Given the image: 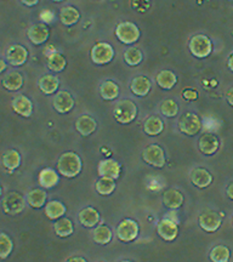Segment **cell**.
I'll list each match as a JSON object with an SVG mask.
<instances>
[{"instance_id":"cell-50","label":"cell","mask_w":233,"mask_h":262,"mask_svg":"<svg viewBox=\"0 0 233 262\" xmlns=\"http://www.w3.org/2000/svg\"><path fill=\"white\" fill-rule=\"evenodd\" d=\"M232 2H233V0H232Z\"/></svg>"},{"instance_id":"cell-20","label":"cell","mask_w":233,"mask_h":262,"mask_svg":"<svg viewBox=\"0 0 233 262\" xmlns=\"http://www.w3.org/2000/svg\"><path fill=\"white\" fill-rule=\"evenodd\" d=\"M78 219H79V222L84 227L93 228L100 222V212L95 208L88 206V208H84L83 210H80L79 214H78Z\"/></svg>"},{"instance_id":"cell-6","label":"cell","mask_w":233,"mask_h":262,"mask_svg":"<svg viewBox=\"0 0 233 262\" xmlns=\"http://www.w3.org/2000/svg\"><path fill=\"white\" fill-rule=\"evenodd\" d=\"M3 210L8 215H17L21 211H24L26 202L25 198L17 192H9L2 202Z\"/></svg>"},{"instance_id":"cell-10","label":"cell","mask_w":233,"mask_h":262,"mask_svg":"<svg viewBox=\"0 0 233 262\" xmlns=\"http://www.w3.org/2000/svg\"><path fill=\"white\" fill-rule=\"evenodd\" d=\"M157 232H158L159 237L166 242L175 241L177 235H179V227H177V222L170 219H163L162 221L158 222L157 226Z\"/></svg>"},{"instance_id":"cell-29","label":"cell","mask_w":233,"mask_h":262,"mask_svg":"<svg viewBox=\"0 0 233 262\" xmlns=\"http://www.w3.org/2000/svg\"><path fill=\"white\" fill-rule=\"evenodd\" d=\"M80 14L74 6H65L60 11V19L65 26H73L79 21Z\"/></svg>"},{"instance_id":"cell-22","label":"cell","mask_w":233,"mask_h":262,"mask_svg":"<svg viewBox=\"0 0 233 262\" xmlns=\"http://www.w3.org/2000/svg\"><path fill=\"white\" fill-rule=\"evenodd\" d=\"M75 127H77L78 133H79L81 136H90L91 134H94L95 130H96L97 123L91 116L84 114V116H81L77 119V122H75Z\"/></svg>"},{"instance_id":"cell-43","label":"cell","mask_w":233,"mask_h":262,"mask_svg":"<svg viewBox=\"0 0 233 262\" xmlns=\"http://www.w3.org/2000/svg\"><path fill=\"white\" fill-rule=\"evenodd\" d=\"M226 100H227V102L233 107V86L231 89H228L227 93H226Z\"/></svg>"},{"instance_id":"cell-38","label":"cell","mask_w":233,"mask_h":262,"mask_svg":"<svg viewBox=\"0 0 233 262\" xmlns=\"http://www.w3.org/2000/svg\"><path fill=\"white\" fill-rule=\"evenodd\" d=\"M143 60V55L141 52L140 49L136 48H129L126 49V51L124 52V61L131 67H135L139 66Z\"/></svg>"},{"instance_id":"cell-27","label":"cell","mask_w":233,"mask_h":262,"mask_svg":"<svg viewBox=\"0 0 233 262\" xmlns=\"http://www.w3.org/2000/svg\"><path fill=\"white\" fill-rule=\"evenodd\" d=\"M47 198L48 194L44 189L34 188L26 196V201H27L29 206H32V208L40 209L44 205H47Z\"/></svg>"},{"instance_id":"cell-31","label":"cell","mask_w":233,"mask_h":262,"mask_svg":"<svg viewBox=\"0 0 233 262\" xmlns=\"http://www.w3.org/2000/svg\"><path fill=\"white\" fill-rule=\"evenodd\" d=\"M116 180L112 178H106V176H101L100 180H97L96 185H95V188H96V192L100 195H110L112 194L116 189Z\"/></svg>"},{"instance_id":"cell-44","label":"cell","mask_w":233,"mask_h":262,"mask_svg":"<svg viewBox=\"0 0 233 262\" xmlns=\"http://www.w3.org/2000/svg\"><path fill=\"white\" fill-rule=\"evenodd\" d=\"M21 2H22V4H25L27 6H34L38 4L39 0H21Z\"/></svg>"},{"instance_id":"cell-11","label":"cell","mask_w":233,"mask_h":262,"mask_svg":"<svg viewBox=\"0 0 233 262\" xmlns=\"http://www.w3.org/2000/svg\"><path fill=\"white\" fill-rule=\"evenodd\" d=\"M28 58V50L22 45L15 44L11 45L6 51V61L9 64L15 66V67H19V66L25 64Z\"/></svg>"},{"instance_id":"cell-48","label":"cell","mask_w":233,"mask_h":262,"mask_svg":"<svg viewBox=\"0 0 233 262\" xmlns=\"http://www.w3.org/2000/svg\"><path fill=\"white\" fill-rule=\"evenodd\" d=\"M0 64H2V67H0V72H2V73H3V72H4V71L6 70V64H5V61H4V60H2V61H0Z\"/></svg>"},{"instance_id":"cell-8","label":"cell","mask_w":233,"mask_h":262,"mask_svg":"<svg viewBox=\"0 0 233 262\" xmlns=\"http://www.w3.org/2000/svg\"><path fill=\"white\" fill-rule=\"evenodd\" d=\"M179 129L187 136H195L202 129V120L196 113L187 112L179 120Z\"/></svg>"},{"instance_id":"cell-41","label":"cell","mask_w":233,"mask_h":262,"mask_svg":"<svg viewBox=\"0 0 233 262\" xmlns=\"http://www.w3.org/2000/svg\"><path fill=\"white\" fill-rule=\"evenodd\" d=\"M182 96L185 100L187 101H196L197 98H198V93H197L196 90H192V89H187L182 93Z\"/></svg>"},{"instance_id":"cell-45","label":"cell","mask_w":233,"mask_h":262,"mask_svg":"<svg viewBox=\"0 0 233 262\" xmlns=\"http://www.w3.org/2000/svg\"><path fill=\"white\" fill-rule=\"evenodd\" d=\"M226 193H227L228 198L232 199V201H233V182L229 183V185L227 186V189H226Z\"/></svg>"},{"instance_id":"cell-7","label":"cell","mask_w":233,"mask_h":262,"mask_svg":"<svg viewBox=\"0 0 233 262\" xmlns=\"http://www.w3.org/2000/svg\"><path fill=\"white\" fill-rule=\"evenodd\" d=\"M139 232L140 228L137 222L133 219H125L118 225L117 237L124 243H130V242H134L137 238Z\"/></svg>"},{"instance_id":"cell-24","label":"cell","mask_w":233,"mask_h":262,"mask_svg":"<svg viewBox=\"0 0 233 262\" xmlns=\"http://www.w3.org/2000/svg\"><path fill=\"white\" fill-rule=\"evenodd\" d=\"M60 80L55 75L45 74L39 79V89L45 95H54L58 90Z\"/></svg>"},{"instance_id":"cell-46","label":"cell","mask_w":233,"mask_h":262,"mask_svg":"<svg viewBox=\"0 0 233 262\" xmlns=\"http://www.w3.org/2000/svg\"><path fill=\"white\" fill-rule=\"evenodd\" d=\"M227 67H228L229 71L233 72V54L229 55L228 61H227Z\"/></svg>"},{"instance_id":"cell-13","label":"cell","mask_w":233,"mask_h":262,"mask_svg":"<svg viewBox=\"0 0 233 262\" xmlns=\"http://www.w3.org/2000/svg\"><path fill=\"white\" fill-rule=\"evenodd\" d=\"M98 175L112 178L114 180L119 179L121 172L120 164L114 159H103L98 163Z\"/></svg>"},{"instance_id":"cell-49","label":"cell","mask_w":233,"mask_h":262,"mask_svg":"<svg viewBox=\"0 0 233 262\" xmlns=\"http://www.w3.org/2000/svg\"><path fill=\"white\" fill-rule=\"evenodd\" d=\"M52 2H55V3H61V2H63V0H52Z\"/></svg>"},{"instance_id":"cell-16","label":"cell","mask_w":233,"mask_h":262,"mask_svg":"<svg viewBox=\"0 0 233 262\" xmlns=\"http://www.w3.org/2000/svg\"><path fill=\"white\" fill-rule=\"evenodd\" d=\"M198 147L204 156H213L218 152L220 147L219 139L214 134H204L198 141Z\"/></svg>"},{"instance_id":"cell-23","label":"cell","mask_w":233,"mask_h":262,"mask_svg":"<svg viewBox=\"0 0 233 262\" xmlns=\"http://www.w3.org/2000/svg\"><path fill=\"white\" fill-rule=\"evenodd\" d=\"M163 203L164 205L172 210H176V209L181 208L183 204V195L182 193L177 189H168L165 191L163 195Z\"/></svg>"},{"instance_id":"cell-15","label":"cell","mask_w":233,"mask_h":262,"mask_svg":"<svg viewBox=\"0 0 233 262\" xmlns=\"http://www.w3.org/2000/svg\"><path fill=\"white\" fill-rule=\"evenodd\" d=\"M27 35L29 40H31L33 44L41 45L48 40L49 37H50V31H49V27L45 24H38L32 26V27L28 29Z\"/></svg>"},{"instance_id":"cell-14","label":"cell","mask_w":233,"mask_h":262,"mask_svg":"<svg viewBox=\"0 0 233 262\" xmlns=\"http://www.w3.org/2000/svg\"><path fill=\"white\" fill-rule=\"evenodd\" d=\"M74 98L68 91H58L54 97V108L58 113H68L73 110Z\"/></svg>"},{"instance_id":"cell-36","label":"cell","mask_w":233,"mask_h":262,"mask_svg":"<svg viewBox=\"0 0 233 262\" xmlns=\"http://www.w3.org/2000/svg\"><path fill=\"white\" fill-rule=\"evenodd\" d=\"M67 66V61L63 55L58 54V52H52L48 56V67L49 70L55 72V73H58V72H62Z\"/></svg>"},{"instance_id":"cell-21","label":"cell","mask_w":233,"mask_h":262,"mask_svg":"<svg viewBox=\"0 0 233 262\" xmlns=\"http://www.w3.org/2000/svg\"><path fill=\"white\" fill-rule=\"evenodd\" d=\"M191 181L196 187L198 188H206L211 185L213 176L206 169L196 168L191 172Z\"/></svg>"},{"instance_id":"cell-4","label":"cell","mask_w":233,"mask_h":262,"mask_svg":"<svg viewBox=\"0 0 233 262\" xmlns=\"http://www.w3.org/2000/svg\"><path fill=\"white\" fill-rule=\"evenodd\" d=\"M188 49L191 54L197 58H205L211 54V40L204 34H198L191 38L188 42Z\"/></svg>"},{"instance_id":"cell-33","label":"cell","mask_w":233,"mask_h":262,"mask_svg":"<svg viewBox=\"0 0 233 262\" xmlns=\"http://www.w3.org/2000/svg\"><path fill=\"white\" fill-rule=\"evenodd\" d=\"M3 165L5 166L9 171L17 169L21 165V155L16 149L6 150L3 156Z\"/></svg>"},{"instance_id":"cell-17","label":"cell","mask_w":233,"mask_h":262,"mask_svg":"<svg viewBox=\"0 0 233 262\" xmlns=\"http://www.w3.org/2000/svg\"><path fill=\"white\" fill-rule=\"evenodd\" d=\"M58 173L60 172L51 168H45L40 170L38 176L39 185H40L43 188L47 189L54 188L55 186L58 185V182H60V175H58Z\"/></svg>"},{"instance_id":"cell-40","label":"cell","mask_w":233,"mask_h":262,"mask_svg":"<svg viewBox=\"0 0 233 262\" xmlns=\"http://www.w3.org/2000/svg\"><path fill=\"white\" fill-rule=\"evenodd\" d=\"M160 112L166 118H174L179 113V106L174 100H165L160 104Z\"/></svg>"},{"instance_id":"cell-3","label":"cell","mask_w":233,"mask_h":262,"mask_svg":"<svg viewBox=\"0 0 233 262\" xmlns=\"http://www.w3.org/2000/svg\"><path fill=\"white\" fill-rule=\"evenodd\" d=\"M116 35L120 42L131 45L139 40L141 32L139 27L133 22H120L116 27Z\"/></svg>"},{"instance_id":"cell-26","label":"cell","mask_w":233,"mask_h":262,"mask_svg":"<svg viewBox=\"0 0 233 262\" xmlns=\"http://www.w3.org/2000/svg\"><path fill=\"white\" fill-rule=\"evenodd\" d=\"M66 211H67V208L60 201H50L45 205V214L50 220L56 221L58 219L63 217Z\"/></svg>"},{"instance_id":"cell-18","label":"cell","mask_w":233,"mask_h":262,"mask_svg":"<svg viewBox=\"0 0 233 262\" xmlns=\"http://www.w3.org/2000/svg\"><path fill=\"white\" fill-rule=\"evenodd\" d=\"M12 110L21 117L29 118L33 113L32 101L27 96H25V95H17L12 100Z\"/></svg>"},{"instance_id":"cell-25","label":"cell","mask_w":233,"mask_h":262,"mask_svg":"<svg viewBox=\"0 0 233 262\" xmlns=\"http://www.w3.org/2000/svg\"><path fill=\"white\" fill-rule=\"evenodd\" d=\"M3 86L9 91H17L24 86V77L17 71L10 72L3 78Z\"/></svg>"},{"instance_id":"cell-28","label":"cell","mask_w":233,"mask_h":262,"mask_svg":"<svg viewBox=\"0 0 233 262\" xmlns=\"http://www.w3.org/2000/svg\"><path fill=\"white\" fill-rule=\"evenodd\" d=\"M156 79L163 90H172L177 83L176 74L172 71H160Z\"/></svg>"},{"instance_id":"cell-37","label":"cell","mask_w":233,"mask_h":262,"mask_svg":"<svg viewBox=\"0 0 233 262\" xmlns=\"http://www.w3.org/2000/svg\"><path fill=\"white\" fill-rule=\"evenodd\" d=\"M231 256V251L226 245H216L210 251V260L214 262H227Z\"/></svg>"},{"instance_id":"cell-42","label":"cell","mask_w":233,"mask_h":262,"mask_svg":"<svg viewBox=\"0 0 233 262\" xmlns=\"http://www.w3.org/2000/svg\"><path fill=\"white\" fill-rule=\"evenodd\" d=\"M40 17H41L43 21L47 22V24H48V22L52 21V18H54V14H52L51 11H49V10H45V11L41 12Z\"/></svg>"},{"instance_id":"cell-1","label":"cell","mask_w":233,"mask_h":262,"mask_svg":"<svg viewBox=\"0 0 233 262\" xmlns=\"http://www.w3.org/2000/svg\"><path fill=\"white\" fill-rule=\"evenodd\" d=\"M83 163L80 157L74 152H66L57 162V171L67 179H73L81 172Z\"/></svg>"},{"instance_id":"cell-39","label":"cell","mask_w":233,"mask_h":262,"mask_svg":"<svg viewBox=\"0 0 233 262\" xmlns=\"http://www.w3.org/2000/svg\"><path fill=\"white\" fill-rule=\"evenodd\" d=\"M12 249H14L12 239L6 233L0 234V258H2V260H5V258L11 254Z\"/></svg>"},{"instance_id":"cell-47","label":"cell","mask_w":233,"mask_h":262,"mask_svg":"<svg viewBox=\"0 0 233 262\" xmlns=\"http://www.w3.org/2000/svg\"><path fill=\"white\" fill-rule=\"evenodd\" d=\"M67 261H81V262H85V261H87V258L79 257V256H74V257L67 258Z\"/></svg>"},{"instance_id":"cell-9","label":"cell","mask_w":233,"mask_h":262,"mask_svg":"<svg viewBox=\"0 0 233 262\" xmlns=\"http://www.w3.org/2000/svg\"><path fill=\"white\" fill-rule=\"evenodd\" d=\"M142 159L145 160L147 164L154 166V168H163L165 165V153L164 149L158 145H151L142 152Z\"/></svg>"},{"instance_id":"cell-30","label":"cell","mask_w":233,"mask_h":262,"mask_svg":"<svg viewBox=\"0 0 233 262\" xmlns=\"http://www.w3.org/2000/svg\"><path fill=\"white\" fill-rule=\"evenodd\" d=\"M54 229H55V233H56L58 237L66 238L73 234L74 227L70 219L61 217L58 219V220H56V222L54 224Z\"/></svg>"},{"instance_id":"cell-32","label":"cell","mask_w":233,"mask_h":262,"mask_svg":"<svg viewBox=\"0 0 233 262\" xmlns=\"http://www.w3.org/2000/svg\"><path fill=\"white\" fill-rule=\"evenodd\" d=\"M143 130L149 136H157L164 130V123L159 117L152 116L145 122Z\"/></svg>"},{"instance_id":"cell-34","label":"cell","mask_w":233,"mask_h":262,"mask_svg":"<svg viewBox=\"0 0 233 262\" xmlns=\"http://www.w3.org/2000/svg\"><path fill=\"white\" fill-rule=\"evenodd\" d=\"M100 94L102 96L103 100L106 101H113L116 100L119 95V86L118 84L114 83L112 80H107L101 85L100 88Z\"/></svg>"},{"instance_id":"cell-2","label":"cell","mask_w":233,"mask_h":262,"mask_svg":"<svg viewBox=\"0 0 233 262\" xmlns=\"http://www.w3.org/2000/svg\"><path fill=\"white\" fill-rule=\"evenodd\" d=\"M114 118L120 124H129L137 117V107L131 100H121L114 108Z\"/></svg>"},{"instance_id":"cell-35","label":"cell","mask_w":233,"mask_h":262,"mask_svg":"<svg viewBox=\"0 0 233 262\" xmlns=\"http://www.w3.org/2000/svg\"><path fill=\"white\" fill-rule=\"evenodd\" d=\"M112 238H113L112 231H111V228L107 227V226L101 225V226H97V227L95 228V231H94L95 243H97L100 245H106L110 243L111 241H112Z\"/></svg>"},{"instance_id":"cell-19","label":"cell","mask_w":233,"mask_h":262,"mask_svg":"<svg viewBox=\"0 0 233 262\" xmlns=\"http://www.w3.org/2000/svg\"><path fill=\"white\" fill-rule=\"evenodd\" d=\"M151 88H152L151 80L145 75H139V77L134 78L130 84V89L133 94L139 97H146L150 94Z\"/></svg>"},{"instance_id":"cell-5","label":"cell","mask_w":233,"mask_h":262,"mask_svg":"<svg viewBox=\"0 0 233 262\" xmlns=\"http://www.w3.org/2000/svg\"><path fill=\"white\" fill-rule=\"evenodd\" d=\"M114 57V49L108 42H97L91 49V60L95 64L103 66L110 63Z\"/></svg>"},{"instance_id":"cell-12","label":"cell","mask_w":233,"mask_h":262,"mask_svg":"<svg viewBox=\"0 0 233 262\" xmlns=\"http://www.w3.org/2000/svg\"><path fill=\"white\" fill-rule=\"evenodd\" d=\"M199 226L202 229H204L208 233H213V232L218 231L221 226V216H220L216 211L208 210L199 216Z\"/></svg>"}]
</instances>
